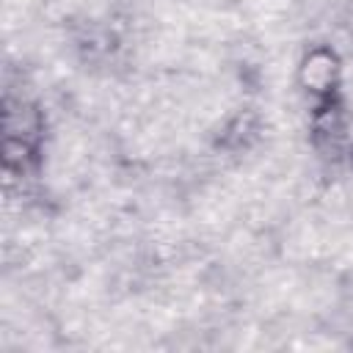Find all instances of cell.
Segmentation results:
<instances>
[{
  "label": "cell",
  "mask_w": 353,
  "mask_h": 353,
  "mask_svg": "<svg viewBox=\"0 0 353 353\" xmlns=\"http://www.w3.org/2000/svg\"><path fill=\"white\" fill-rule=\"evenodd\" d=\"M41 132H44V121L30 102H25V99L6 102L3 146H6V168L8 171L25 174L28 168H33L39 163Z\"/></svg>",
  "instance_id": "6da1fadb"
},
{
  "label": "cell",
  "mask_w": 353,
  "mask_h": 353,
  "mask_svg": "<svg viewBox=\"0 0 353 353\" xmlns=\"http://www.w3.org/2000/svg\"><path fill=\"white\" fill-rule=\"evenodd\" d=\"M298 85L312 99L314 108H328L339 102L342 85V61L328 44L312 47L298 63Z\"/></svg>",
  "instance_id": "7a4b0ae2"
}]
</instances>
